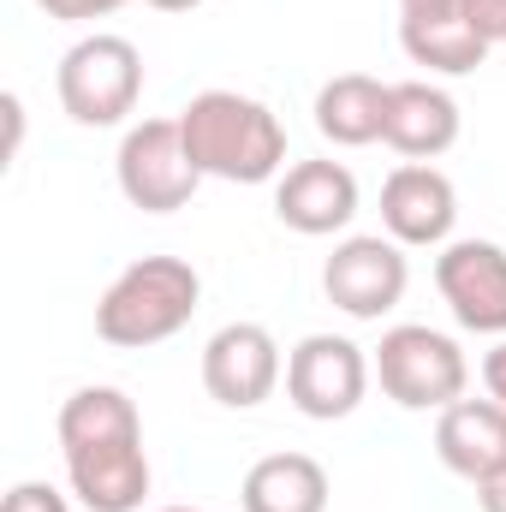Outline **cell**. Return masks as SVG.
I'll list each match as a JSON object with an SVG mask.
<instances>
[{"label": "cell", "instance_id": "obj_5", "mask_svg": "<svg viewBox=\"0 0 506 512\" xmlns=\"http://www.w3.org/2000/svg\"><path fill=\"white\" fill-rule=\"evenodd\" d=\"M376 382L399 411H447L453 399H465L471 364L459 352L453 334L423 328V322H399L387 328L376 346Z\"/></svg>", "mask_w": 506, "mask_h": 512}, {"label": "cell", "instance_id": "obj_17", "mask_svg": "<svg viewBox=\"0 0 506 512\" xmlns=\"http://www.w3.org/2000/svg\"><path fill=\"white\" fill-rule=\"evenodd\" d=\"M328 471L310 453H268L256 459L239 483L245 512H328Z\"/></svg>", "mask_w": 506, "mask_h": 512}, {"label": "cell", "instance_id": "obj_16", "mask_svg": "<svg viewBox=\"0 0 506 512\" xmlns=\"http://www.w3.org/2000/svg\"><path fill=\"white\" fill-rule=\"evenodd\" d=\"M387 90L393 84H381L370 72H340V78H328L322 90H316V131L334 143V149H370L381 143V131H387Z\"/></svg>", "mask_w": 506, "mask_h": 512}, {"label": "cell", "instance_id": "obj_14", "mask_svg": "<svg viewBox=\"0 0 506 512\" xmlns=\"http://www.w3.org/2000/svg\"><path fill=\"white\" fill-rule=\"evenodd\" d=\"M435 453L453 477L489 483L506 471V405L501 399H453L435 417Z\"/></svg>", "mask_w": 506, "mask_h": 512}, {"label": "cell", "instance_id": "obj_3", "mask_svg": "<svg viewBox=\"0 0 506 512\" xmlns=\"http://www.w3.org/2000/svg\"><path fill=\"white\" fill-rule=\"evenodd\" d=\"M203 304V274L185 256H137L114 274V286L96 304V334L120 352H143L173 340Z\"/></svg>", "mask_w": 506, "mask_h": 512}, {"label": "cell", "instance_id": "obj_10", "mask_svg": "<svg viewBox=\"0 0 506 512\" xmlns=\"http://www.w3.org/2000/svg\"><path fill=\"white\" fill-rule=\"evenodd\" d=\"M435 286L459 328L506 334V245L495 239H447L435 256Z\"/></svg>", "mask_w": 506, "mask_h": 512}, {"label": "cell", "instance_id": "obj_8", "mask_svg": "<svg viewBox=\"0 0 506 512\" xmlns=\"http://www.w3.org/2000/svg\"><path fill=\"white\" fill-rule=\"evenodd\" d=\"M405 286H411V262H405V245L387 233H352L322 262V292L352 322H381L387 310H399Z\"/></svg>", "mask_w": 506, "mask_h": 512}, {"label": "cell", "instance_id": "obj_23", "mask_svg": "<svg viewBox=\"0 0 506 512\" xmlns=\"http://www.w3.org/2000/svg\"><path fill=\"white\" fill-rule=\"evenodd\" d=\"M143 6H155V12H197L203 0H143Z\"/></svg>", "mask_w": 506, "mask_h": 512}, {"label": "cell", "instance_id": "obj_21", "mask_svg": "<svg viewBox=\"0 0 506 512\" xmlns=\"http://www.w3.org/2000/svg\"><path fill=\"white\" fill-rule=\"evenodd\" d=\"M483 387H489V399L506 405V340L495 346V352H483Z\"/></svg>", "mask_w": 506, "mask_h": 512}, {"label": "cell", "instance_id": "obj_11", "mask_svg": "<svg viewBox=\"0 0 506 512\" xmlns=\"http://www.w3.org/2000/svg\"><path fill=\"white\" fill-rule=\"evenodd\" d=\"M459 221V191L435 161H399L381 179V233L399 239L405 251L447 245Z\"/></svg>", "mask_w": 506, "mask_h": 512}, {"label": "cell", "instance_id": "obj_6", "mask_svg": "<svg viewBox=\"0 0 506 512\" xmlns=\"http://www.w3.org/2000/svg\"><path fill=\"white\" fill-rule=\"evenodd\" d=\"M114 179L126 191L131 209L143 215H173L197 197L203 173L185 149V131H179V114L173 120H137V126L120 137V155H114Z\"/></svg>", "mask_w": 506, "mask_h": 512}, {"label": "cell", "instance_id": "obj_2", "mask_svg": "<svg viewBox=\"0 0 506 512\" xmlns=\"http://www.w3.org/2000/svg\"><path fill=\"white\" fill-rule=\"evenodd\" d=\"M185 149L203 179L227 185H262L286 173V126L274 120L268 102L239 96V90H203L179 108Z\"/></svg>", "mask_w": 506, "mask_h": 512}, {"label": "cell", "instance_id": "obj_20", "mask_svg": "<svg viewBox=\"0 0 506 512\" xmlns=\"http://www.w3.org/2000/svg\"><path fill=\"white\" fill-rule=\"evenodd\" d=\"M48 18H60V24H90V18H108V12H120L126 0H36Z\"/></svg>", "mask_w": 506, "mask_h": 512}, {"label": "cell", "instance_id": "obj_25", "mask_svg": "<svg viewBox=\"0 0 506 512\" xmlns=\"http://www.w3.org/2000/svg\"><path fill=\"white\" fill-rule=\"evenodd\" d=\"M161 512H209V507H161Z\"/></svg>", "mask_w": 506, "mask_h": 512}, {"label": "cell", "instance_id": "obj_18", "mask_svg": "<svg viewBox=\"0 0 506 512\" xmlns=\"http://www.w3.org/2000/svg\"><path fill=\"white\" fill-rule=\"evenodd\" d=\"M0 512H72V507H66V495L54 483H12Z\"/></svg>", "mask_w": 506, "mask_h": 512}, {"label": "cell", "instance_id": "obj_15", "mask_svg": "<svg viewBox=\"0 0 506 512\" xmlns=\"http://www.w3.org/2000/svg\"><path fill=\"white\" fill-rule=\"evenodd\" d=\"M399 48L411 66H429L441 78H471L489 60V42L471 30L459 6H405L399 12Z\"/></svg>", "mask_w": 506, "mask_h": 512}, {"label": "cell", "instance_id": "obj_13", "mask_svg": "<svg viewBox=\"0 0 506 512\" xmlns=\"http://www.w3.org/2000/svg\"><path fill=\"white\" fill-rule=\"evenodd\" d=\"M459 126H465V114H459V102H453L441 84L405 78V84L387 90V131H381V143L399 149L405 161H435V155H447V149L459 143Z\"/></svg>", "mask_w": 506, "mask_h": 512}, {"label": "cell", "instance_id": "obj_12", "mask_svg": "<svg viewBox=\"0 0 506 512\" xmlns=\"http://www.w3.org/2000/svg\"><path fill=\"white\" fill-rule=\"evenodd\" d=\"M274 215L298 239L346 233L358 215V173L346 161H292L274 179Z\"/></svg>", "mask_w": 506, "mask_h": 512}, {"label": "cell", "instance_id": "obj_1", "mask_svg": "<svg viewBox=\"0 0 506 512\" xmlns=\"http://www.w3.org/2000/svg\"><path fill=\"white\" fill-rule=\"evenodd\" d=\"M60 459L66 483L90 512H137L149 495V453H143V417L120 387H78L60 417Z\"/></svg>", "mask_w": 506, "mask_h": 512}, {"label": "cell", "instance_id": "obj_19", "mask_svg": "<svg viewBox=\"0 0 506 512\" xmlns=\"http://www.w3.org/2000/svg\"><path fill=\"white\" fill-rule=\"evenodd\" d=\"M459 12L471 18V30L489 48H506V0H459Z\"/></svg>", "mask_w": 506, "mask_h": 512}, {"label": "cell", "instance_id": "obj_22", "mask_svg": "<svg viewBox=\"0 0 506 512\" xmlns=\"http://www.w3.org/2000/svg\"><path fill=\"white\" fill-rule=\"evenodd\" d=\"M477 507L483 512H506V471H495L489 483H477Z\"/></svg>", "mask_w": 506, "mask_h": 512}, {"label": "cell", "instance_id": "obj_7", "mask_svg": "<svg viewBox=\"0 0 506 512\" xmlns=\"http://www.w3.org/2000/svg\"><path fill=\"white\" fill-rule=\"evenodd\" d=\"M376 364L364 358L358 340L346 334H304L292 352H286V399L298 417L310 423H340L364 405Z\"/></svg>", "mask_w": 506, "mask_h": 512}, {"label": "cell", "instance_id": "obj_4", "mask_svg": "<svg viewBox=\"0 0 506 512\" xmlns=\"http://www.w3.org/2000/svg\"><path fill=\"white\" fill-rule=\"evenodd\" d=\"M54 90H60V108L72 126H120L137 96H143V54L137 42L114 36V30H96L84 42H72L60 54V72H54Z\"/></svg>", "mask_w": 506, "mask_h": 512}, {"label": "cell", "instance_id": "obj_9", "mask_svg": "<svg viewBox=\"0 0 506 512\" xmlns=\"http://www.w3.org/2000/svg\"><path fill=\"white\" fill-rule=\"evenodd\" d=\"M280 376H286V358L262 322H227L203 346V387L227 411H256L262 399H274Z\"/></svg>", "mask_w": 506, "mask_h": 512}, {"label": "cell", "instance_id": "obj_24", "mask_svg": "<svg viewBox=\"0 0 506 512\" xmlns=\"http://www.w3.org/2000/svg\"><path fill=\"white\" fill-rule=\"evenodd\" d=\"M405 6H459V0H399V12H405Z\"/></svg>", "mask_w": 506, "mask_h": 512}]
</instances>
